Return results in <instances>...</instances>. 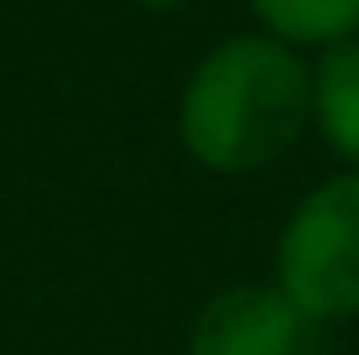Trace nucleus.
<instances>
[{
  "instance_id": "f03ea898",
  "label": "nucleus",
  "mask_w": 359,
  "mask_h": 355,
  "mask_svg": "<svg viewBox=\"0 0 359 355\" xmlns=\"http://www.w3.org/2000/svg\"><path fill=\"white\" fill-rule=\"evenodd\" d=\"M281 292L297 314H359V173L333 178L297 204L281 235Z\"/></svg>"
},
{
  "instance_id": "7ed1b4c3",
  "label": "nucleus",
  "mask_w": 359,
  "mask_h": 355,
  "mask_svg": "<svg viewBox=\"0 0 359 355\" xmlns=\"http://www.w3.org/2000/svg\"><path fill=\"white\" fill-rule=\"evenodd\" d=\"M297 303L271 288H234L203 309L193 329V355H292Z\"/></svg>"
},
{
  "instance_id": "20e7f679",
  "label": "nucleus",
  "mask_w": 359,
  "mask_h": 355,
  "mask_svg": "<svg viewBox=\"0 0 359 355\" xmlns=\"http://www.w3.org/2000/svg\"><path fill=\"white\" fill-rule=\"evenodd\" d=\"M318 115L323 136L344 157H359V47H333L318 68Z\"/></svg>"
},
{
  "instance_id": "39448f33",
  "label": "nucleus",
  "mask_w": 359,
  "mask_h": 355,
  "mask_svg": "<svg viewBox=\"0 0 359 355\" xmlns=\"http://www.w3.org/2000/svg\"><path fill=\"white\" fill-rule=\"evenodd\" d=\"M255 11L287 42H328L359 27V0H255Z\"/></svg>"
},
{
  "instance_id": "f257e3e1",
  "label": "nucleus",
  "mask_w": 359,
  "mask_h": 355,
  "mask_svg": "<svg viewBox=\"0 0 359 355\" xmlns=\"http://www.w3.org/2000/svg\"><path fill=\"white\" fill-rule=\"evenodd\" d=\"M313 105V84L281 42L240 37L208 53L182 100V141L198 162L245 173L297 141Z\"/></svg>"
},
{
  "instance_id": "423d86ee",
  "label": "nucleus",
  "mask_w": 359,
  "mask_h": 355,
  "mask_svg": "<svg viewBox=\"0 0 359 355\" xmlns=\"http://www.w3.org/2000/svg\"><path fill=\"white\" fill-rule=\"evenodd\" d=\"M146 6H182V0H146Z\"/></svg>"
}]
</instances>
